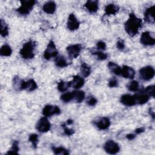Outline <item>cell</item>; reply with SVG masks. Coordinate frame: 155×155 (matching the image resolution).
Listing matches in <instances>:
<instances>
[{"label": "cell", "instance_id": "1", "mask_svg": "<svg viewBox=\"0 0 155 155\" xmlns=\"http://www.w3.org/2000/svg\"><path fill=\"white\" fill-rule=\"evenodd\" d=\"M142 20L133 13H131L129 15V18L125 23V30L130 36H134L138 33L142 27Z\"/></svg>", "mask_w": 155, "mask_h": 155}, {"label": "cell", "instance_id": "2", "mask_svg": "<svg viewBox=\"0 0 155 155\" xmlns=\"http://www.w3.org/2000/svg\"><path fill=\"white\" fill-rule=\"evenodd\" d=\"M36 44L34 41L30 40L25 42L20 50V55L24 59H31L35 56V50Z\"/></svg>", "mask_w": 155, "mask_h": 155}, {"label": "cell", "instance_id": "3", "mask_svg": "<svg viewBox=\"0 0 155 155\" xmlns=\"http://www.w3.org/2000/svg\"><path fill=\"white\" fill-rule=\"evenodd\" d=\"M36 3L35 1H21V6L16 11L22 15H26L30 13Z\"/></svg>", "mask_w": 155, "mask_h": 155}, {"label": "cell", "instance_id": "4", "mask_svg": "<svg viewBox=\"0 0 155 155\" xmlns=\"http://www.w3.org/2000/svg\"><path fill=\"white\" fill-rule=\"evenodd\" d=\"M155 71L152 66H146L139 70L140 78L144 81H149L154 76Z\"/></svg>", "mask_w": 155, "mask_h": 155}, {"label": "cell", "instance_id": "5", "mask_svg": "<svg viewBox=\"0 0 155 155\" xmlns=\"http://www.w3.org/2000/svg\"><path fill=\"white\" fill-rule=\"evenodd\" d=\"M58 51L54 42L53 41H50L44 53V58L47 60H49L51 58L56 57L58 55Z\"/></svg>", "mask_w": 155, "mask_h": 155}, {"label": "cell", "instance_id": "6", "mask_svg": "<svg viewBox=\"0 0 155 155\" xmlns=\"http://www.w3.org/2000/svg\"><path fill=\"white\" fill-rule=\"evenodd\" d=\"M104 148L107 153L110 154H116L120 150L119 144L113 140H108L104 144Z\"/></svg>", "mask_w": 155, "mask_h": 155}, {"label": "cell", "instance_id": "7", "mask_svg": "<svg viewBox=\"0 0 155 155\" xmlns=\"http://www.w3.org/2000/svg\"><path fill=\"white\" fill-rule=\"evenodd\" d=\"M37 130L41 133H46L51 128V124L47 117H41L36 125Z\"/></svg>", "mask_w": 155, "mask_h": 155}, {"label": "cell", "instance_id": "8", "mask_svg": "<svg viewBox=\"0 0 155 155\" xmlns=\"http://www.w3.org/2000/svg\"><path fill=\"white\" fill-rule=\"evenodd\" d=\"M133 97L136 104L140 105H142L147 103L150 98V96L143 90L140 91V92H139L134 94Z\"/></svg>", "mask_w": 155, "mask_h": 155}, {"label": "cell", "instance_id": "9", "mask_svg": "<svg viewBox=\"0 0 155 155\" xmlns=\"http://www.w3.org/2000/svg\"><path fill=\"white\" fill-rule=\"evenodd\" d=\"M140 42L146 46L154 45L155 44V39L153 37L149 31H144L142 33L140 39Z\"/></svg>", "mask_w": 155, "mask_h": 155}, {"label": "cell", "instance_id": "10", "mask_svg": "<svg viewBox=\"0 0 155 155\" xmlns=\"http://www.w3.org/2000/svg\"><path fill=\"white\" fill-rule=\"evenodd\" d=\"M61 113V110L56 105H47L42 110V114L45 117H49L53 114H59Z\"/></svg>", "mask_w": 155, "mask_h": 155}, {"label": "cell", "instance_id": "11", "mask_svg": "<svg viewBox=\"0 0 155 155\" xmlns=\"http://www.w3.org/2000/svg\"><path fill=\"white\" fill-rule=\"evenodd\" d=\"M79 25H80V22L77 19L74 15L73 13L70 14L68 18V20L67 22V28L71 31H74V30H78L79 27Z\"/></svg>", "mask_w": 155, "mask_h": 155}, {"label": "cell", "instance_id": "12", "mask_svg": "<svg viewBox=\"0 0 155 155\" xmlns=\"http://www.w3.org/2000/svg\"><path fill=\"white\" fill-rule=\"evenodd\" d=\"M82 49V46L80 44H73L68 45L67 47V51L70 58L74 59L78 56L81 50Z\"/></svg>", "mask_w": 155, "mask_h": 155}, {"label": "cell", "instance_id": "13", "mask_svg": "<svg viewBox=\"0 0 155 155\" xmlns=\"http://www.w3.org/2000/svg\"><path fill=\"white\" fill-rule=\"evenodd\" d=\"M94 124L99 130H104L110 127L111 122L108 117H102L98 119L96 121H94Z\"/></svg>", "mask_w": 155, "mask_h": 155}, {"label": "cell", "instance_id": "14", "mask_svg": "<svg viewBox=\"0 0 155 155\" xmlns=\"http://www.w3.org/2000/svg\"><path fill=\"white\" fill-rule=\"evenodd\" d=\"M136 72L134 70L128 65H124L121 68L120 75L125 78L127 79H133L135 76Z\"/></svg>", "mask_w": 155, "mask_h": 155}, {"label": "cell", "instance_id": "15", "mask_svg": "<svg viewBox=\"0 0 155 155\" xmlns=\"http://www.w3.org/2000/svg\"><path fill=\"white\" fill-rule=\"evenodd\" d=\"M37 87V84L33 79H30L28 81H23L21 87V90H25L28 91H32L35 90Z\"/></svg>", "mask_w": 155, "mask_h": 155}, {"label": "cell", "instance_id": "16", "mask_svg": "<svg viewBox=\"0 0 155 155\" xmlns=\"http://www.w3.org/2000/svg\"><path fill=\"white\" fill-rule=\"evenodd\" d=\"M120 101L122 104H123L124 105H126V106L131 107L136 104L133 96L130 95L129 94H123L120 97Z\"/></svg>", "mask_w": 155, "mask_h": 155}, {"label": "cell", "instance_id": "17", "mask_svg": "<svg viewBox=\"0 0 155 155\" xmlns=\"http://www.w3.org/2000/svg\"><path fill=\"white\" fill-rule=\"evenodd\" d=\"M154 6H151L146 9L145 13H144V19L146 22L150 24H154Z\"/></svg>", "mask_w": 155, "mask_h": 155}, {"label": "cell", "instance_id": "18", "mask_svg": "<svg viewBox=\"0 0 155 155\" xmlns=\"http://www.w3.org/2000/svg\"><path fill=\"white\" fill-rule=\"evenodd\" d=\"M56 8V4L54 1H48L42 7L43 11L47 14H53Z\"/></svg>", "mask_w": 155, "mask_h": 155}, {"label": "cell", "instance_id": "19", "mask_svg": "<svg viewBox=\"0 0 155 155\" xmlns=\"http://www.w3.org/2000/svg\"><path fill=\"white\" fill-rule=\"evenodd\" d=\"M71 82V87L74 88H80L84 85V79L79 75H75L73 76V80Z\"/></svg>", "mask_w": 155, "mask_h": 155}, {"label": "cell", "instance_id": "20", "mask_svg": "<svg viewBox=\"0 0 155 155\" xmlns=\"http://www.w3.org/2000/svg\"><path fill=\"white\" fill-rule=\"evenodd\" d=\"M85 7L90 13H95L98 10V1L92 0L88 1L85 4Z\"/></svg>", "mask_w": 155, "mask_h": 155}, {"label": "cell", "instance_id": "21", "mask_svg": "<svg viewBox=\"0 0 155 155\" xmlns=\"http://www.w3.org/2000/svg\"><path fill=\"white\" fill-rule=\"evenodd\" d=\"M119 7L114 4H110L105 8V13L107 15H115L119 10Z\"/></svg>", "mask_w": 155, "mask_h": 155}, {"label": "cell", "instance_id": "22", "mask_svg": "<svg viewBox=\"0 0 155 155\" xmlns=\"http://www.w3.org/2000/svg\"><path fill=\"white\" fill-rule=\"evenodd\" d=\"M108 67L110 70L116 75H120L121 73V68L116 63L113 62H109L108 64Z\"/></svg>", "mask_w": 155, "mask_h": 155}, {"label": "cell", "instance_id": "23", "mask_svg": "<svg viewBox=\"0 0 155 155\" xmlns=\"http://www.w3.org/2000/svg\"><path fill=\"white\" fill-rule=\"evenodd\" d=\"M54 63L57 67L61 68L65 67L68 65L66 59L63 56H57L54 60Z\"/></svg>", "mask_w": 155, "mask_h": 155}, {"label": "cell", "instance_id": "24", "mask_svg": "<svg viewBox=\"0 0 155 155\" xmlns=\"http://www.w3.org/2000/svg\"><path fill=\"white\" fill-rule=\"evenodd\" d=\"M81 73L84 77H88L91 73V68L85 62H82L80 68Z\"/></svg>", "mask_w": 155, "mask_h": 155}, {"label": "cell", "instance_id": "25", "mask_svg": "<svg viewBox=\"0 0 155 155\" xmlns=\"http://www.w3.org/2000/svg\"><path fill=\"white\" fill-rule=\"evenodd\" d=\"M73 92V99L78 102L80 103L84 101L85 99V93L83 91H74Z\"/></svg>", "mask_w": 155, "mask_h": 155}, {"label": "cell", "instance_id": "26", "mask_svg": "<svg viewBox=\"0 0 155 155\" xmlns=\"http://www.w3.org/2000/svg\"><path fill=\"white\" fill-rule=\"evenodd\" d=\"M12 50L8 44L3 45L0 50V54L3 56H10L12 54Z\"/></svg>", "mask_w": 155, "mask_h": 155}, {"label": "cell", "instance_id": "27", "mask_svg": "<svg viewBox=\"0 0 155 155\" xmlns=\"http://www.w3.org/2000/svg\"><path fill=\"white\" fill-rule=\"evenodd\" d=\"M70 87H71V82H65L61 81L58 84V90L61 92L65 91Z\"/></svg>", "mask_w": 155, "mask_h": 155}, {"label": "cell", "instance_id": "28", "mask_svg": "<svg viewBox=\"0 0 155 155\" xmlns=\"http://www.w3.org/2000/svg\"><path fill=\"white\" fill-rule=\"evenodd\" d=\"M1 35L2 37H5L8 35V28L5 21L3 19H1V29H0Z\"/></svg>", "mask_w": 155, "mask_h": 155}, {"label": "cell", "instance_id": "29", "mask_svg": "<svg viewBox=\"0 0 155 155\" xmlns=\"http://www.w3.org/2000/svg\"><path fill=\"white\" fill-rule=\"evenodd\" d=\"M61 100L64 102H68L73 99V92H67L64 93L61 96Z\"/></svg>", "mask_w": 155, "mask_h": 155}, {"label": "cell", "instance_id": "30", "mask_svg": "<svg viewBox=\"0 0 155 155\" xmlns=\"http://www.w3.org/2000/svg\"><path fill=\"white\" fill-rule=\"evenodd\" d=\"M53 151L55 154H62V155H67L69 154L68 151L64 147H53Z\"/></svg>", "mask_w": 155, "mask_h": 155}, {"label": "cell", "instance_id": "31", "mask_svg": "<svg viewBox=\"0 0 155 155\" xmlns=\"http://www.w3.org/2000/svg\"><path fill=\"white\" fill-rule=\"evenodd\" d=\"M127 88L131 91H137L139 90V82L136 81H133L127 85Z\"/></svg>", "mask_w": 155, "mask_h": 155}, {"label": "cell", "instance_id": "32", "mask_svg": "<svg viewBox=\"0 0 155 155\" xmlns=\"http://www.w3.org/2000/svg\"><path fill=\"white\" fill-rule=\"evenodd\" d=\"M19 150V148L18 146V142L16 140H15L12 143V146L11 148L8 151L7 154H18Z\"/></svg>", "mask_w": 155, "mask_h": 155}, {"label": "cell", "instance_id": "33", "mask_svg": "<svg viewBox=\"0 0 155 155\" xmlns=\"http://www.w3.org/2000/svg\"><path fill=\"white\" fill-rule=\"evenodd\" d=\"M28 140L32 143V145L34 148L37 147V145L38 143V136L36 134L33 133L29 136Z\"/></svg>", "mask_w": 155, "mask_h": 155}, {"label": "cell", "instance_id": "34", "mask_svg": "<svg viewBox=\"0 0 155 155\" xmlns=\"http://www.w3.org/2000/svg\"><path fill=\"white\" fill-rule=\"evenodd\" d=\"M92 54L97 56V59L99 60H105L107 58V54L102 51H93Z\"/></svg>", "mask_w": 155, "mask_h": 155}, {"label": "cell", "instance_id": "35", "mask_svg": "<svg viewBox=\"0 0 155 155\" xmlns=\"http://www.w3.org/2000/svg\"><path fill=\"white\" fill-rule=\"evenodd\" d=\"M150 97H154V86L150 85L143 90Z\"/></svg>", "mask_w": 155, "mask_h": 155}, {"label": "cell", "instance_id": "36", "mask_svg": "<svg viewBox=\"0 0 155 155\" xmlns=\"http://www.w3.org/2000/svg\"><path fill=\"white\" fill-rule=\"evenodd\" d=\"M62 127L64 128V133H65L66 135H67V136H71V135H72V134H74V131L73 129H71V128H68V127L66 126V124H63L62 125Z\"/></svg>", "mask_w": 155, "mask_h": 155}, {"label": "cell", "instance_id": "37", "mask_svg": "<svg viewBox=\"0 0 155 155\" xmlns=\"http://www.w3.org/2000/svg\"><path fill=\"white\" fill-rule=\"evenodd\" d=\"M87 103L90 106H94L97 103V99L93 96H90L88 98Z\"/></svg>", "mask_w": 155, "mask_h": 155}, {"label": "cell", "instance_id": "38", "mask_svg": "<svg viewBox=\"0 0 155 155\" xmlns=\"http://www.w3.org/2000/svg\"><path fill=\"white\" fill-rule=\"evenodd\" d=\"M117 85L118 82L116 78H113L108 82V86L110 87H116Z\"/></svg>", "mask_w": 155, "mask_h": 155}, {"label": "cell", "instance_id": "39", "mask_svg": "<svg viewBox=\"0 0 155 155\" xmlns=\"http://www.w3.org/2000/svg\"><path fill=\"white\" fill-rule=\"evenodd\" d=\"M116 46L117 47V48L120 50H123L125 48V44H124V42L123 40L122 39H120L117 42V44H116Z\"/></svg>", "mask_w": 155, "mask_h": 155}, {"label": "cell", "instance_id": "40", "mask_svg": "<svg viewBox=\"0 0 155 155\" xmlns=\"http://www.w3.org/2000/svg\"><path fill=\"white\" fill-rule=\"evenodd\" d=\"M96 46L99 49H101V50H104L106 48V44L102 41H98L96 44Z\"/></svg>", "mask_w": 155, "mask_h": 155}, {"label": "cell", "instance_id": "41", "mask_svg": "<svg viewBox=\"0 0 155 155\" xmlns=\"http://www.w3.org/2000/svg\"><path fill=\"white\" fill-rule=\"evenodd\" d=\"M145 131V128H143V127H139V128H137L135 130V133L136 134H140L142 133H143V131Z\"/></svg>", "mask_w": 155, "mask_h": 155}, {"label": "cell", "instance_id": "42", "mask_svg": "<svg viewBox=\"0 0 155 155\" xmlns=\"http://www.w3.org/2000/svg\"><path fill=\"white\" fill-rule=\"evenodd\" d=\"M136 137V135L134 134H128L127 136H126V137L128 139V140H133Z\"/></svg>", "mask_w": 155, "mask_h": 155}, {"label": "cell", "instance_id": "43", "mask_svg": "<svg viewBox=\"0 0 155 155\" xmlns=\"http://www.w3.org/2000/svg\"><path fill=\"white\" fill-rule=\"evenodd\" d=\"M73 122V121L71 119H68L67 120V124H68V125H71Z\"/></svg>", "mask_w": 155, "mask_h": 155}]
</instances>
